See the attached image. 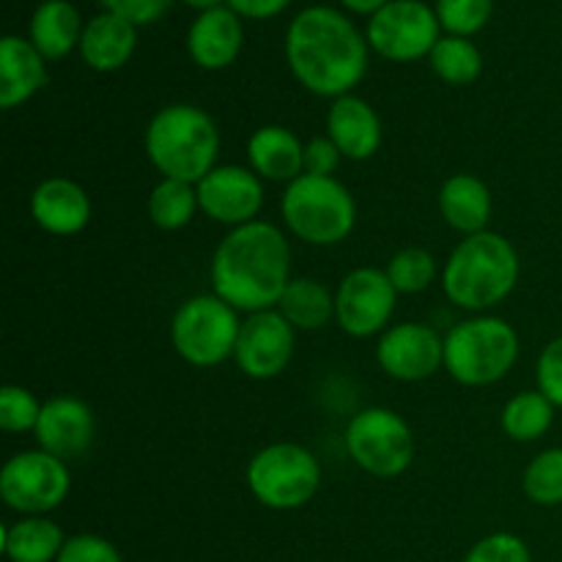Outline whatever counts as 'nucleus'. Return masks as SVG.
I'll use <instances>...</instances> for the list:
<instances>
[{
    "label": "nucleus",
    "instance_id": "c9c22d12",
    "mask_svg": "<svg viewBox=\"0 0 562 562\" xmlns=\"http://www.w3.org/2000/svg\"><path fill=\"white\" fill-rule=\"evenodd\" d=\"M55 562H121V554L104 538L82 532V536H75L66 541L64 552L58 554Z\"/></svg>",
    "mask_w": 562,
    "mask_h": 562
},
{
    "label": "nucleus",
    "instance_id": "393cba45",
    "mask_svg": "<svg viewBox=\"0 0 562 562\" xmlns=\"http://www.w3.org/2000/svg\"><path fill=\"white\" fill-rule=\"evenodd\" d=\"M66 541L64 530L47 516H22L3 530V552L11 562H53Z\"/></svg>",
    "mask_w": 562,
    "mask_h": 562
},
{
    "label": "nucleus",
    "instance_id": "a19ab883",
    "mask_svg": "<svg viewBox=\"0 0 562 562\" xmlns=\"http://www.w3.org/2000/svg\"><path fill=\"white\" fill-rule=\"evenodd\" d=\"M184 3L192 5V9L209 11V9H217V5H223V0H184Z\"/></svg>",
    "mask_w": 562,
    "mask_h": 562
},
{
    "label": "nucleus",
    "instance_id": "bb28decb",
    "mask_svg": "<svg viewBox=\"0 0 562 562\" xmlns=\"http://www.w3.org/2000/svg\"><path fill=\"white\" fill-rule=\"evenodd\" d=\"M554 409L558 406L541 390H527L505 404L499 423H503V431L516 442H536L552 428Z\"/></svg>",
    "mask_w": 562,
    "mask_h": 562
},
{
    "label": "nucleus",
    "instance_id": "e433bc0d",
    "mask_svg": "<svg viewBox=\"0 0 562 562\" xmlns=\"http://www.w3.org/2000/svg\"><path fill=\"white\" fill-rule=\"evenodd\" d=\"M102 5L130 20L132 25H146V22L159 20L168 11L170 0H102Z\"/></svg>",
    "mask_w": 562,
    "mask_h": 562
},
{
    "label": "nucleus",
    "instance_id": "1a4fd4ad",
    "mask_svg": "<svg viewBox=\"0 0 562 562\" xmlns=\"http://www.w3.org/2000/svg\"><path fill=\"white\" fill-rule=\"evenodd\" d=\"M346 450L362 472L373 477H398L415 461V434L398 412L368 406L346 426Z\"/></svg>",
    "mask_w": 562,
    "mask_h": 562
},
{
    "label": "nucleus",
    "instance_id": "ea45409f",
    "mask_svg": "<svg viewBox=\"0 0 562 562\" xmlns=\"http://www.w3.org/2000/svg\"><path fill=\"white\" fill-rule=\"evenodd\" d=\"M387 3L390 0H344V5H349L357 14H376V11Z\"/></svg>",
    "mask_w": 562,
    "mask_h": 562
},
{
    "label": "nucleus",
    "instance_id": "4468645a",
    "mask_svg": "<svg viewBox=\"0 0 562 562\" xmlns=\"http://www.w3.org/2000/svg\"><path fill=\"white\" fill-rule=\"evenodd\" d=\"M376 360L398 382H423L445 368V338L428 324H395L379 338Z\"/></svg>",
    "mask_w": 562,
    "mask_h": 562
},
{
    "label": "nucleus",
    "instance_id": "72a5a7b5",
    "mask_svg": "<svg viewBox=\"0 0 562 562\" xmlns=\"http://www.w3.org/2000/svg\"><path fill=\"white\" fill-rule=\"evenodd\" d=\"M464 562H532L530 549L514 532H494L470 549Z\"/></svg>",
    "mask_w": 562,
    "mask_h": 562
},
{
    "label": "nucleus",
    "instance_id": "f03ea898",
    "mask_svg": "<svg viewBox=\"0 0 562 562\" xmlns=\"http://www.w3.org/2000/svg\"><path fill=\"white\" fill-rule=\"evenodd\" d=\"M285 60L307 91L338 99L366 77L368 42L349 16L329 5H311L291 20Z\"/></svg>",
    "mask_w": 562,
    "mask_h": 562
},
{
    "label": "nucleus",
    "instance_id": "6ab92c4d",
    "mask_svg": "<svg viewBox=\"0 0 562 562\" xmlns=\"http://www.w3.org/2000/svg\"><path fill=\"white\" fill-rule=\"evenodd\" d=\"M241 42H245V33H241L239 14L225 5L201 11L187 33L190 58L201 69H225L234 64L236 55L241 53Z\"/></svg>",
    "mask_w": 562,
    "mask_h": 562
},
{
    "label": "nucleus",
    "instance_id": "2f4dec72",
    "mask_svg": "<svg viewBox=\"0 0 562 562\" xmlns=\"http://www.w3.org/2000/svg\"><path fill=\"white\" fill-rule=\"evenodd\" d=\"M494 9V0H437L439 25L450 36H467L481 31L488 22Z\"/></svg>",
    "mask_w": 562,
    "mask_h": 562
},
{
    "label": "nucleus",
    "instance_id": "b1692460",
    "mask_svg": "<svg viewBox=\"0 0 562 562\" xmlns=\"http://www.w3.org/2000/svg\"><path fill=\"white\" fill-rule=\"evenodd\" d=\"M82 22L69 0H44L31 16V44L44 60H58L80 47Z\"/></svg>",
    "mask_w": 562,
    "mask_h": 562
},
{
    "label": "nucleus",
    "instance_id": "7c9ffc66",
    "mask_svg": "<svg viewBox=\"0 0 562 562\" xmlns=\"http://www.w3.org/2000/svg\"><path fill=\"white\" fill-rule=\"evenodd\" d=\"M384 272L398 294H420L437 280V258L426 247H404L390 258Z\"/></svg>",
    "mask_w": 562,
    "mask_h": 562
},
{
    "label": "nucleus",
    "instance_id": "c756f323",
    "mask_svg": "<svg viewBox=\"0 0 562 562\" xmlns=\"http://www.w3.org/2000/svg\"><path fill=\"white\" fill-rule=\"evenodd\" d=\"M527 499L541 508L562 505V448H549L527 464L521 481Z\"/></svg>",
    "mask_w": 562,
    "mask_h": 562
},
{
    "label": "nucleus",
    "instance_id": "c85d7f7f",
    "mask_svg": "<svg viewBox=\"0 0 562 562\" xmlns=\"http://www.w3.org/2000/svg\"><path fill=\"white\" fill-rule=\"evenodd\" d=\"M428 60H431L434 75L448 86H470L481 77L483 69L481 49L467 36H450V33L434 44Z\"/></svg>",
    "mask_w": 562,
    "mask_h": 562
},
{
    "label": "nucleus",
    "instance_id": "4c0bfd02",
    "mask_svg": "<svg viewBox=\"0 0 562 562\" xmlns=\"http://www.w3.org/2000/svg\"><path fill=\"white\" fill-rule=\"evenodd\" d=\"M344 154L338 151L329 137H313L311 143H305V173L311 176H333L338 170Z\"/></svg>",
    "mask_w": 562,
    "mask_h": 562
},
{
    "label": "nucleus",
    "instance_id": "cd10ccee",
    "mask_svg": "<svg viewBox=\"0 0 562 562\" xmlns=\"http://www.w3.org/2000/svg\"><path fill=\"white\" fill-rule=\"evenodd\" d=\"M198 209V187L190 181L162 179L148 195V217L159 231L187 228Z\"/></svg>",
    "mask_w": 562,
    "mask_h": 562
},
{
    "label": "nucleus",
    "instance_id": "ddd939ff",
    "mask_svg": "<svg viewBox=\"0 0 562 562\" xmlns=\"http://www.w3.org/2000/svg\"><path fill=\"white\" fill-rule=\"evenodd\" d=\"M294 327L285 322L278 307L250 313L241 322L234 360L245 376L267 382V379L280 376L289 368L291 357H294Z\"/></svg>",
    "mask_w": 562,
    "mask_h": 562
},
{
    "label": "nucleus",
    "instance_id": "a211bd4d",
    "mask_svg": "<svg viewBox=\"0 0 562 562\" xmlns=\"http://www.w3.org/2000/svg\"><path fill=\"white\" fill-rule=\"evenodd\" d=\"M327 137L351 162L371 159L382 146V121L366 99L346 93L327 113Z\"/></svg>",
    "mask_w": 562,
    "mask_h": 562
},
{
    "label": "nucleus",
    "instance_id": "2eb2a0df",
    "mask_svg": "<svg viewBox=\"0 0 562 562\" xmlns=\"http://www.w3.org/2000/svg\"><path fill=\"white\" fill-rule=\"evenodd\" d=\"M195 187L201 212L214 223L239 228L256 223L263 206V179L239 165H217Z\"/></svg>",
    "mask_w": 562,
    "mask_h": 562
},
{
    "label": "nucleus",
    "instance_id": "dca6fc26",
    "mask_svg": "<svg viewBox=\"0 0 562 562\" xmlns=\"http://www.w3.org/2000/svg\"><path fill=\"white\" fill-rule=\"evenodd\" d=\"M33 437L44 453L60 461L77 459L93 442L91 406L75 395H55V398L44 401Z\"/></svg>",
    "mask_w": 562,
    "mask_h": 562
},
{
    "label": "nucleus",
    "instance_id": "aec40b11",
    "mask_svg": "<svg viewBox=\"0 0 562 562\" xmlns=\"http://www.w3.org/2000/svg\"><path fill=\"white\" fill-rule=\"evenodd\" d=\"M250 170L263 181H291L305 173V143L278 124L261 126L247 140Z\"/></svg>",
    "mask_w": 562,
    "mask_h": 562
},
{
    "label": "nucleus",
    "instance_id": "473e14b6",
    "mask_svg": "<svg viewBox=\"0 0 562 562\" xmlns=\"http://www.w3.org/2000/svg\"><path fill=\"white\" fill-rule=\"evenodd\" d=\"M38 415H42V404L31 390L20 384H5L0 390V428L5 434L36 431Z\"/></svg>",
    "mask_w": 562,
    "mask_h": 562
},
{
    "label": "nucleus",
    "instance_id": "423d86ee",
    "mask_svg": "<svg viewBox=\"0 0 562 562\" xmlns=\"http://www.w3.org/2000/svg\"><path fill=\"white\" fill-rule=\"evenodd\" d=\"M280 212L296 239L316 247L338 245L357 223L355 195L335 176L302 173L285 187Z\"/></svg>",
    "mask_w": 562,
    "mask_h": 562
},
{
    "label": "nucleus",
    "instance_id": "5701e85b",
    "mask_svg": "<svg viewBox=\"0 0 562 562\" xmlns=\"http://www.w3.org/2000/svg\"><path fill=\"white\" fill-rule=\"evenodd\" d=\"M439 212L450 228L475 236L486 231L492 220V192L477 176L456 173L439 190Z\"/></svg>",
    "mask_w": 562,
    "mask_h": 562
},
{
    "label": "nucleus",
    "instance_id": "412c9836",
    "mask_svg": "<svg viewBox=\"0 0 562 562\" xmlns=\"http://www.w3.org/2000/svg\"><path fill=\"white\" fill-rule=\"evenodd\" d=\"M47 86L44 58L31 42L5 36L0 42V108L14 110Z\"/></svg>",
    "mask_w": 562,
    "mask_h": 562
},
{
    "label": "nucleus",
    "instance_id": "f3484780",
    "mask_svg": "<svg viewBox=\"0 0 562 562\" xmlns=\"http://www.w3.org/2000/svg\"><path fill=\"white\" fill-rule=\"evenodd\" d=\"M31 217L47 234L75 236L91 223V198L77 181L53 176L33 190Z\"/></svg>",
    "mask_w": 562,
    "mask_h": 562
},
{
    "label": "nucleus",
    "instance_id": "7ed1b4c3",
    "mask_svg": "<svg viewBox=\"0 0 562 562\" xmlns=\"http://www.w3.org/2000/svg\"><path fill=\"white\" fill-rule=\"evenodd\" d=\"M519 283V252L505 236L481 231L464 236L442 269V289L464 311L497 307Z\"/></svg>",
    "mask_w": 562,
    "mask_h": 562
},
{
    "label": "nucleus",
    "instance_id": "f8f14e48",
    "mask_svg": "<svg viewBox=\"0 0 562 562\" xmlns=\"http://www.w3.org/2000/svg\"><path fill=\"white\" fill-rule=\"evenodd\" d=\"M398 291L384 269L360 267L340 280L335 291V318L351 338H373L390 329Z\"/></svg>",
    "mask_w": 562,
    "mask_h": 562
},
{
    "label": "nucleus",
    "instance_id": "6e6552de",
    "mask_svg": "<svg viewBox=\"0 0 562 562\" xmlns=\"http://www.w3.org/2000/svg\"><path fill=\"white\" fill-rule=\"evenodd\" d=\"M239 333V311L217 294L192 296L170 322V344L176 355L195 368H214L234 357Z\"/></svg>",
    "mask_w": 562,
    "mask_h": 562
},
{
    "label": "nucleus",
    "instance_id": "9b49d317",
    "mask_svg": "<svg viewBox=\"0 0 562 562\" xmlns=\"http://www.w3.org/2000/svg\"><path fill=\"white\" fill-rule=\"evenodd\" d=\"M439 38L437 9L423 0H390L368 22V44L395 64L431 55Z\"/></svg>",
    "mask_w": 562,
    "mask_h": 562
},
{
    "label": "nucleus",
    "instance_id": "f704fd0d",
    "mask_svg": "<svg viewBox=\"0 0 562 562\" xmlns=\"http://www.w3.org/2000/svg\"><path fill=\"white\" fill-rule=\"evenodd\" d=\"M536 382L538 390L552 401L558 409H562V335L549 340L543 351L538 355L536 366Z\"/></svg>",
    "mask_w": 562,
    "mask_h": 562
},
{
    "label": "nucleus",
    "instance_id": "58836bf2",
    "mask_svg": "<svg viewBox=\"0 0 562 562\" xmlns=\"http://www.w3.org/2000/svg\"><path fill=\"white\" fill-rule=\"evenodd\" d=\"M289 5V0H228V9H234L239 16L250 20H267V16L280 14Z\"/></svg>",
    "mask_w": 562,
    "mask_h": 562
},
{
    "label": "nucleus",
    "instance_id": "0eeeda50",
    "mask_svg": "<svg viewBox=\"0 0 562 562\" xmlns=\"http://www.w3.org/2000/svg\"><path fill=\"white\" fill-rule=\"evenodd\" d=\"M247 486L263 508L296 510L316 497L322 486V464L302 445L274 442L250 459Z\"/></svg>",
    "mask_w": 562,
    "mask_h": 562
},
{
    "label": "nucleus",
    "instance_id": "9d476101",
    "mask_svg": "<svg viewBox=\"0 0 562 562\" xmlns=\"http://www.w3.org/2000/svg\"><path fill=\"white\" fill-rule=\"evenodd\" d=\"M71 475L66 461L27 450L11 456L0 470V497L11 510L22 516H44L69 497Z\"/></svg>",
    "mask_w": 562,
    "mask_h": 562
},
{
    "label": "nucleus",
    "instance_id": "4be33fe9",
    "mask_svg": "<svg viewBox=\"0 0 562 562\" xmlns=\"http://www.w3.org/2000/svg\"><path fill=\"white\" fill-rule=\"evenodd\" d=\"M135 44V25L113 11H102L82 27L80 55L93 71H115L132 58Z\"/></svg>",
    "mask_w": 562,
    "mask_h": 562
},
{
    "label": "nucleus",
    "instance_id": "a878e982",
    "mask_svg": "<svg viewBox=\"0 0 562 562\" xmlns=\"http://www.w3.org/2000/svg\"><path fill=\"white\" fill-rule=\"evenodd\" d=\"M278 311L294 329L316 333L335 318V294L322 280L296 278L280 296Z\"/></svg>",
    "mask_w": 562,
    "mask_h": 562
},
{
    "label": "nucleus",
    "instance_id": "39448f33",
    "mask_svg": "<svg viewBox=\"0 0 562 562\" xmlns=\"http://www.w3.org/2000/svg\"><path fill=\"white\" fill-rule=\"evenodd\" d=\"M519 360V335L505 318L475 316L445 335V371L464 387H486Z\"/></svg>",
    "mask_w": 562,
    "mask_h": 562
},
{
    "label": "nucleus",
    "instance_id": "f257e3e1",
    "mask_svg": "<svg viewBox=\"0 0 562 562\" xmlns=\"http://www.w3.org/2000/svg\"><path fill=\"white\" fill-rule=\"evenodd\" d=\"M212 289L239 313L274 311L291 283V247L272 223H247L231 231L212 258Z\"/></svg>",
    "mask_w": 562,
    "mask_h": 562
},
{
    "label": "nucleus",
    "instance_id": "20e7f679",
    "mask_svg": "<svg viewBox=\"0 0 562 562\" xmlns=\"http://www.w3.org/2000/svg\"><path fill=\"white\" fill-rule=\"evenodd\" d=\"M146 157L162 179L198 184L217 168L220 130L195 104H168L146 126Z\"/></svg>",
    "mask_w": 562,
    "mask_h": 562
}]
</instances>
